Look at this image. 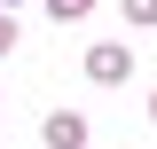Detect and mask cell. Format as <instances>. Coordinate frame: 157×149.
Segmentation results:
<instances>
[{
    "instance_id": "obj_1",
    "label": "cell",
    "mask_w": 157,
    "mask_h": 149,
    "mask_svg": "<svg viewBox=\"0 0 157 149\" xmlns=\"http://www.w3.org/2000/svg\"><path fill=\"white\" fill-rule=\"evenodd\" d=\"M86 78H94V86H126V78H134V55H126L118 39H94V47H86Z\"/></svg>"
},
{
    "instance_id": "obj_2",
    "label": "cell",
    "mask_w": 157,
    "mask_h": 149,
    "mask_svg": "<svg viewBox=\"0 0 157 149\" xmlns=\"http://www.w3.org/2000/svg\"><path fill=\"white\" fill-rule=\"evenodd\" d=\"M39 133H47V149H86V118H78V110H47Z\"/></svg>"
},
{
    "instance_id": "obj_3",
    "label": "cell",
    "mask_w": 157,
    "mask_h": 149,
    "mask_svg": "<svg viewBox=\"0 0 157 149\" xmlns=\"http://www.w3.org/2000/svg\"><path fill=\"white\" fill-rule=\"evenodd\" d=\"M118 8H126V24H134V32H157V0H118Z\"/></svg>"
},
{
    "instance_id": "obj_4",
    "label": "cell",
    "mask_w": 157,
    "mask_h": 149,
    "mask_svg": "<svg viewBox=\"0 0 157 149\" xmlns=\"http://www.w3.org/2000/svg\"><path fill=\"white\" fill-rule=\"evenodd\" d=\"M86 8H94V0H47V16H55V24H78Z\"/></svg>"
},
{
    "instance_id": "obj_5",
    "label": "cell",
    "mask_w": 157,
    "mask_h": 149,
    "mask_svg": "<svg viewBox=\"0 0 157 149\" xmlns=\"http://www.w3.org/2000/svg\"><path fill=\"white\" fill-rule=\"evenodd\" d=\"M16 39H24V32H16V16L0 8V55H16Z\"/></svg>"
},
{
    "instance_id": "obj_6",
    "label": "cell",
    "mask_w": 157,
    "mask_h": 149,
    "mask_svg": "<svg viewBox=\"0 0 157 149\" xmlns=\"http://www.w3.org/2000/svg\"><path fill=\"white\" fill-rule=\"evenodd\" d=\"M149 118H157V94H149Z\"/></svg>"
},
{
    "instance_id": "obj_7",
    "label": "cell",
    "mask_w": 157,
    "mask_h": 149,
    "mask_svg": "<svg viewBox=\"0 0 157 149\" xmlns=\"http://www.w3.org/2000/svg\"><path fill=\"white\" fill-rule=\"evenodd\" d=\"M0 8H16V0H0Z\"/></svg>"
}]
</instances>
